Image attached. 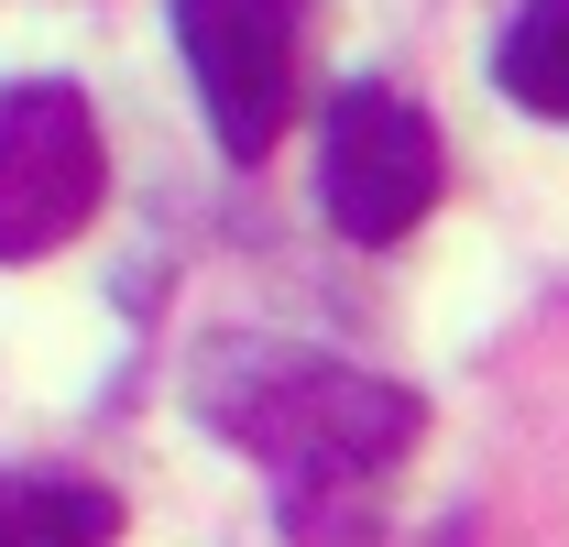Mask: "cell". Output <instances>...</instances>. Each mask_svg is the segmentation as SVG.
<instances>
[{
  "label": "cell",
  "mask_w": 569,
  "mask_h": 547,
  "mask_svg": "<svg viewBox=\"0 0 569 547\" xmlns=\"http://www.w3.org/2000/svg\"><path fill=\"white\" fill-rule=\"evenodd\" d=\"M209 427L252 449L284 481V537L296 547H372L383 471L417 449L427 406L383 372H351L329 350H219L209 361Z\"/></svg>",
  "instance_id": "cell-1"
},
{
  "label": "cell",
  "mask_w": 569,
  "mask_h": 547,
  "mask_svg": "<svg viewBox=\"0 0 569 547\" xmlns=\"http://www.w3.org/2000/svg\"><path fill=\"white\" fill-rule=\"evenodd\" d=\"M99 187H110V142H99V110L67 77H11L0 88V263H33L77 241L99 219Z\"/></svg>",
  "instance_id": "cell-2"
},
{
  "label": "cell",
  "mask_w": 569,
  "mask_h": 547,
  "mask_svg": "<svg viewBox=\"0 0 569 547\" xmlns=\"http://www.w3.org/2000/svg\"><path fill=\"white\" fill-rule=\"evenodd\" d=\"M438 187H449V153H438V121L417 99H395V88H340L329 99V121H318V208H329L340 241H361V252L406 241L438 208Z\"/></svg>",
  "instance_id": "cell-3"
},
{
  "label": "cell",
  "mask_w": 569,
  "mask_h": 547,
  "mask_svg": "<svg viewBox=\"0 0 569 547\" xmlns=\"http://www.w3.org/2000/svg\"><path fill=\"white\" fill-rule=\"evenodd\" d=\"M318 0H176V44L209 99V132L230 165H263L296 121V56Z\"/></svg>",
  "instance_id": "cell-4"
},
{
  "label": "cell",
  "mask_w": 569,
  "mask_h": 547,
  "mask_svg": "<svg viewBox=\"0 0 569 547\" xmlns=\"http://www.w3.org/2000/svg\"><path fill=\"white\" fill-rule=\"evenodd\" d=\"M121 493L99 481H0V547H110Z\"/></svg>",
  "instance_id": "cell-5"
},
{
  "label": "cell",
  "mask_w": 569,
  "mask_h": 547,
  "mask_svg": "<svg viewBox=\"0 0 569 547\" xmlns=\"http://www.w3.org/2000/svg\"><path fill=\"white\" fill-rule=\"evenodd\" d=\"M493 88L537 121H569V0H526L493 44Z\"/></svg>",
  "instance_id": "cell-6"
}]
</instances>
